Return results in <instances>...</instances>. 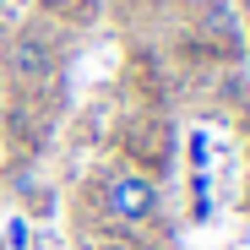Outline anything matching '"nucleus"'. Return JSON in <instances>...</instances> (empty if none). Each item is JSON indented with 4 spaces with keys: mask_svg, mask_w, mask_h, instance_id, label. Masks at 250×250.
I'll return each mask as SVG.
<instances>
[{
    "mask_svg": "<svg viewBox=\"0 0 250 250\" xmlns=\"http://www.w3.org/2000/svg\"><path fill=\"white\" fill-rule=\"evenodd\" d=\"M6 71H11V82H22V87H38V82L55 71V55H49L44 38L22 33V38H11V49H6Z\"/></svg>",
    "mask_w": 250,
    "mask_h": 250,
    "instance_id": "2",
    "label": "nucleus"
},
{
    "mask_svg": "<svg viewBox=\"0 0 250 250\" xmlns=\"http://www.w3.org/2000/svg\"><path fill=\"white\" fill-rule=\"evenodd\" d=\"M158 180H147V174H114L109 180V190H104V212L114 218V223H147L152 212H158Z\"/></svg>",
    "mask_w": 250,
    "mask_h": 250,
    "instance_id": "1",
    "label": "nucleus"
},
{
    "mask_svg": "<svg viewBox=\"0 0 250 250\" xmlns=\"http://www.w3.org/2000/svg\"><path fill=\"white\" fill-rule=\"evenodd\" d=\"M152 6H174V0H152Z\"/></svg>",
    "mask_w": 250,
    "mask_h": 250,
    "instance_id": "5",
    "label": "nucleus"
},
{
    "mask_svg": "<svg viewBox=\"0 0 250 250\" xmlns=\"http://www.w3.org/2000/svg\"><path fill=\"white\" fill-rule=\"evenodd\" d=\"M207 27L218 33V44H234V22H229V11L218 6V0H212V6H207Z\"/></svg>",
    "mask_w": 250,
    "mask_h": 250,
    "instance_id": "3",
    "label": "nucleus"
},
{
    "mask_svg": "<svg viewBox=\"0 0 250 250\" xmlns=\"http://www.w3.org/2000/svg\"><path fill=\"white\" fill-rule=\"evenodd\" d=\"M245 17H250V0H245Z\"/></svg>",
    "mask_w": 250,
    "mask_h": 250,
    "instance_id": "6",
    "label": "nucleus"
},
{
    "mask_svg": "<svg viewBox=\"0 0 250 250\" xmlns=\"http://www.w3.org/2000/svg\"><path fill=\"white\" fill-rule=\"evenodd\" d=\"M49 6H76V0H49Z\"/></svg>",
    "mask_w": 250,
    "mask_h": 250,
    "instance_id": "4",
    "label": "nucleus"
}]
</instances>
